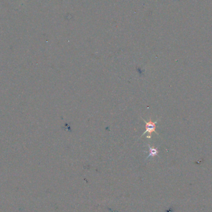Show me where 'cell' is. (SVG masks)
<instances>
[{"label": "cell", "instance_id": "2", "mask_svg": "<svg viewBox=\"0 0 212 212\" xmlns=\"http://www.w3.org/2000/svg\"><path fill=\"white\" fill-rule=\"evenodd\" d=\"M149 147V150H150V154L147 157V158H148L149 157H154L155 156H157L158 154V147L155 148V147H153L151 146L150 145H148Z\"/></svg>", "mask_w": 212, "mask_h": 212}, {"label": "cell", "instance_id": "1", "mask_svg": "<svg viewBox=\"0 0 212 212\" xmlns=\"http://www.w3.org/2000/svg\"><path fill=\"white\" fill-rule=\"evenodd\" d=\"M143 120L144 122L146 124V126H145L146 127V130L142 134V135L141 136V137H143L146 133H148V135L146 137V138H151V134H152L153 132H155L156 134H158L155 131L156 130V124L158 123V120L155 122H153L151 121V119L148 122H146L144 119H143Z\"/></svg>", "mask_w": 212, "mask_h": 212}]
</instances>
